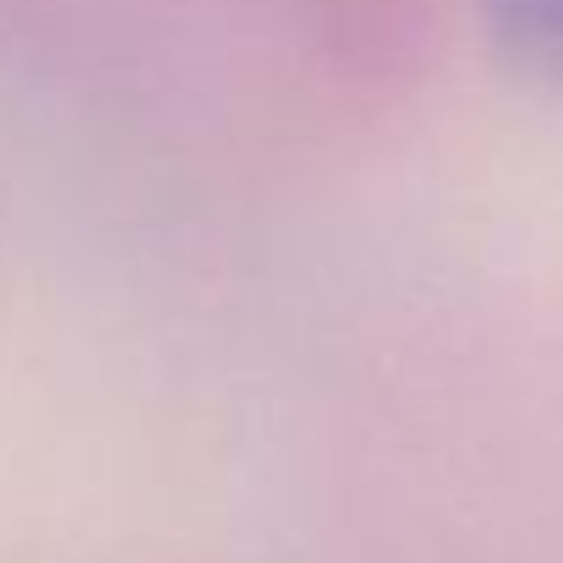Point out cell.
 I'll return each instance as SVG.
<instances>
[{
	"label": "cell",
	"mask_w": 563,
	"mask_h": 563,
	"mask_svg": "<svg viewBox=\"0 0 563 563\" xmlns=\"http://www.w3.org/2000/svg\"><path fill=\"white\" fill-rule=\"evenodd\" d=\"M476 11L515 71L563 93V0H476Z\"/></svg>",
	"instance_id": "1"
}]
</instances>
